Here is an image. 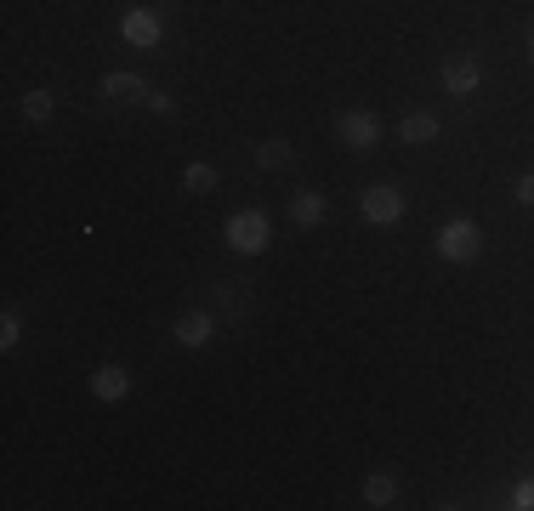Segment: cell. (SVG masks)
Returning <instances> with one entry per match:
<instances>
[{
	"label": "cell",
	"mask_w": 534,
	"mask_h": 511,
	"mask_svg": "<svg viewBox=\"0 0 534 511\" xmlns=\"http://www.w3.org/2000/svg\"><path fill=\"white\" fill-rule=\"evenodd\" d=\"M18 335H23V318L6 313L0 318V353H18Z\"/></svg>",
	"instance_id": "16"
},
{
	"label": "cell",
	"mask_w": 534,
	"mask_h": 511,
	"mask_svg": "<svg viewBox=\"0 0 534 511\" xmlns=\"http://www.w3.org/2000/svg\"><path fill=\"white\" fill-rule=\"evenodd\" d=\"M341 142L358 148V154L375 148V142H381V120H375L370 108H347V114H341Z\"/></svg>",
	"instance_id": "6"
},
{
	"label": "cell",
	"mask_w": 534,
	"mask_h": 511,
	"mask_svg": "<svg viewBox=\"0 0 534 511\" xmlns=\"http://www.w3.org/2000/svg\"><path fill=\"white\" fill-rule=\"evenodd\" d=\"M512 511H534V477H517L512 483V500H506Z\"/></svg>",
	"instance_id": "17"
},
{
	"label": "cell",
	"mask_w": 534,
	"mask_h": 511,
	"mask_svg": "<svg viewBox=\"0 0 534 511\" xmlns=\"http://www.w3.org/2000/svg\"><path fill=\"white\" fill-rule=\"evenodd\" d=\"M216 182H222V177H216V165H199V159L182 171V188H188V194H211Z\"/></svg>",
	"instance_id": "15"
},
{
	"label": "cell",
	"mask_w": 534,
	"mask_h": 511,
	"mask_svg": "<svg viewBox=\"0 0 534 511\" xmlns=\"http://www.w3.org/2000/svg\"><path fill=\"white\" fill-rule=\"evenodd\" d=\"M228 245L239 250V256H262L267 245H273V228H267V216L262 211H239V216H228Z\"/></svg>",
	"instance_id": "2"
},
{
	"label": "cell",
	"mask_w": 534,
	"mask_h": 511,
	"mask_svg": "<svg viewBox=\"0 0 534 511\" xmlns=\"http://www.w3.org/2000/svg\"><path fill=\"white\" fill-rule=\"evenodd\" d=\"M120 40L137 46V52H154V46L165 40V18L154 12V6H131V12L120 18Z\"/></svg>",
	"instance_id": "4"
},
{
	"label": "cell",
	"mask_w": 534,
	"mask_h": 511,
	"mask_svg": "<svg viewBox=\"0 0 534 511\" xmlns=\"http://www.w3.org/2000/svg\"><path fill=\"white\" fill-rule=\"evenodd\" d=\"M438 80H444L449 97H461V103H466V97H478V91H483V63L472 52H449L444 69H438Z\"/></svg>",
	"instance_id": "3"
},
{
	"label": "cell",
	"mask_w": 534,
	"mask_h": 511,
	"mask_svg": "<svg viewBox=\"0 0 534 511\" xmlns=\"http://www.w3.org/2000/svg\"><path fill=\"white\" fill-rule=\"evenodd\" d=\"M392 500H398V477H392V472H370V477H364V506L387 511Z\"/></svg>",
	"instance_id": "10"
},
{
	"label": "cell",
	"mask_w": 534,
	"mask_h": 511,
	"mask_svg": "<svg viewBox=\"0 0 534 511\" xmlns=\"http://www.w3.org/2000/svg\"><path fill=\"white\" fill-rule=\"evenodd\" d=\"M103 97H148V80L143 74L114 69V74H103Z\"/></svg>",
	"instance_id": "11"
},
{
	"label": "cell",
	"mask_w": 534,
	"mask_h": 511,
	"mask_svg": "<svg viewBox=\"0 0 534 511\" xmlns=\"http://www.w3.org/2000/svg\"><path fill=\"white\" fill-rule=\"evenodd\" d=\"M143 103L154 108V114H160V120H171V114H177V97H171V91H148Z\"/></svg>",
	"instance_id": "18"
},
{
	"label": "cell",
	"mask_w": 534,
	"mask_h": 511,
	"mask_svg": "<svg viewBox=\"0 0 534 511\" xmlns=\"http://www.w3.org/2000/svg\"><path fill=\"white\" fill-rule=\"evenodd\" d=\"M529 63H534V29H529Z\"/></svg>",
	"instance_id": "20"
},
{
	"label": "cell",
	"mask_w": 534,
	"mask_h": 511,
	"mask_svg": "<svg viewBox=\"0 0 534 511\" xmlns=\"http://www.w3.org/2000/svg\"><path fill=\"white\" fill-rule=\"evenodd\" d=\"M438 256L455 262V267L478 262V256H483V228H478V222H466V216L444 222V228H438Z\"/></svg>",
	"instance_id": "1"
},
{
	"label": "cell",
	"mask_w": 534,
	"mask_h": 511,
	"mask_svg": "<svg viewBox=\"0 0 534 511\" xmlns=\"http://www.w3.org/2000/svg\"><path fill=\"white\" fill-rule=\"evenodd\" d=\"M290 159H296V148H290L285 137H267L262 148H256V165H262V171H285Z\"/></svg>",
	"instance_id": "13"
},
{
	"label": "cell",
	"mask_w": 534,
	"mask_h": 511,
	"mask_svg": "<svg viewBox=\"0 0 534 511\" xmlns=\"http://www.w3.org/2000/svg\"><path fill=\"white\" fill-rule=\"evenodd\" d=\"M91 398L125 404V398H131V370H125V364H97V370H91Z\"/></svg>",
	"instance_id": "7"
},
{
	"label": "cell",
	"mask_w": 534,
	"mask_h": 511,
	"mask_svg": "<svg viewBox=\"0 0 534 511\" xmlns=\"http://www.w3.org/2000/svg\"><path fill=\"white\" fill-rule=\"evenodd\" d=\"M512 199H517V205H523V211H534V177H517Z\"/></svg>",
	"instance_id": "19"
},
{
	"label": "cell",
	"mask_w": 534,
	"mask_h": 511,
	"mask_svg": "<svg viewBox=\"0 0 534 511\" xmlns=\"http://www.w3.org/2000/svg\"><path fill=\"white\" fill-rule=\"evenodd\" d=\"M358 211H364V222H370V228H398V222H404V194H398V188H387V182H375V188H364Z\"/></svg>",
	"instance_id": "5"
},
{
	"label": "cell",
	"mask_w": 534,
	"mask_h": 511,
	"mask_svg": "<svg viewBox=\"0 0 534 511\" xmlns=\"http://www.w3.org/2000/svg\"><path fill=\"white\" fill-rule=\"evenodd\" d=\"M290 222H296V228H319L324 222V194H296L290 199Z\"/></svg>",
	"instance_id": "12"
},
{
	"label": "cell",
	"mask_w": 534,
	"mask_h": 511,
	"mask_svg": "<svg viewBox=\"0 0 534 511\" xmlns=\"http://www.w3.org/2000/svg\"><path fill=\"white\" fill-rule=\"evenodd\" d=\"M23 120H35V125H46V120H52V91H46V86H35V91H23Z\"/></svg>",
	"instance_id": "14"
},
{
	"label": "cell",
	"mask_w": 534,
	"mask_h": 511,
	"mask_svg": "<svg viewBox=\"0 0 534 511\" xmlns=\"http://www.w3.org/2000/svg\"><path fill=\"white\" fill-rule=\"evenodd\" d=\"M171 335H177V347H211L216 318L211 313H182L177 324H171Z\"/></svg>",
	"instance_id": "8"
},
{
	"label": "cell",
	"mask_w": 534,
	"mask_h": 511,
	"mask_svg": "<svg viewBox=\"0 0 534 511\" xmlns=\"http://www.w3.org/2000/svg\"><path fill=\"white\" fill-rule=\"evenodd\" d=\"M398 137L410 142V148H427V142H438V120H432L427 108H415V114L398 120Z\"/></svg>",
	"instance_id": "9"
}]
</instances>
